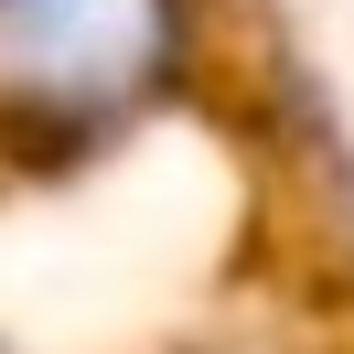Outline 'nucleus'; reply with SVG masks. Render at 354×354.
Returning <instances> with one entry per match:
<instances>
[{
    "label": "nucleus",
    "instance_id": "f257e3e1",
    "mask_svg": "<svg viewBox=\"0 0 354 354\" xmlns=\"http://www.w3.org/2000/svg\"><path fill=\"white\" fill-rule=\"evenodd\" d=\"M194 65V0H0V151L86 161Z\"/></svg>",
    "mask_w": 354,
    "mask_h": 354
}]
</instances>
